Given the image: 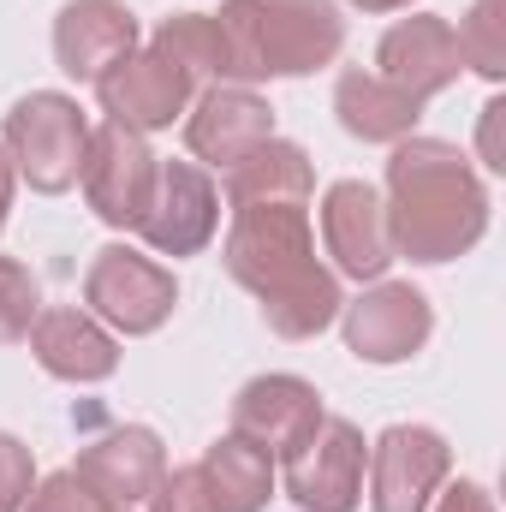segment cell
<instances>
[{
    "mask_svg": "<svg viewBox=\"0 0 506 512\" xmlns=\"http://www.w3.org/2000/svg\"><path fill=\"white\" fill-rule=\"evenodd\" d=\"M30 352H36V364H42L54 382H78V387L108 382V376L120 370V346H114V334H108L90 310H72V304L36 316V328H30Z\"/></svg>",
    "mask_w": 506,
    "mask_h": 512,
    "instance_id": "cell-17",
    "label": "cell"
},
{
    "mask_svg": "<svg viewBox=\"0 0 506 512\" xmlns=\"http://www.w3.org/2000/svg\"><path fill=\"white\" fill-rule=\"evenodd\" d=\"M173 304H179L173 268L131 245H102L84 274V310L114 334H155L173 316Z\"/></svg>",
    "mask_w": 506,
    "mask_h": 512,
    "instance_id": "cell-5",
    "label": "cell"
},
{
    "mask_svg": "<svg viewBox=\"0 0 506 512\" xmlns=\"http://www.w3.org/2000/svg\"><path fill=\"white\" fill-rule=\"evenodd\" d=\"M334 114H340V126L352 131V137H364V143H399V137H411L423 102L399 96L387 78L364 72V66H346L340 84H334Z\"/></svg>",
    "mask_w": 506,
    "mask_h": 512,
    "instance_id": "cell-20",
    "label": "cell"
},
{
    "mask_svg": "<svg viewBox=\"0 0 506 512\" xmlns=\"http://www.w3.org/2000/svg\"><path fill=\"white\" fill-rule=\"evenodd\" d=\"M459 60L471 72H483L489 84L506 78V18H501V0H471V12L459 18Z\"/></svg>",
    "mask_w": 506,
    "mask_h": 512,
    "instance_id": "cell-23",
    "label": "cell"
},
{
    "mask_svg": "<svg viewBox=\"0 0 506 512\" xmlns=\"http://www.w3.org/2000/svg\"><path fill=\"white\" fill-rule=\"evenodd\" d=\"M36 316H42V292H36V274H30L24 262L0 256V346H18V340H30Z\"/></svg>",
    "mask_w": 506,
    "mask_h": 512,
    "instance_id": "cell-24",
    "label": "cell"
},
{
    "mask_svg": "<svg viewBox=\"0 0 506 512\" xmlns=\"http://www.w3.org/2000/svg\"><path fill=\"white\" fill-rule=\"evenodd\" d=\"M435 512H495V495H489L483 483H453Z\"/></svg>",
    "mask_w": 506,
    "mask_h": 512,
    "instance_id": "cell-28",
    "label": "cell"
},
{
    "mask_svg": "<svg viewBox=\"0 0 506 512\" xmlns=\"http://www.w3.org/2000/svg\"><path fill=\"white\" fill-rule=\"evenodd\" d=\"M501 114H506V102L495 96V102L483 108V167H495V173L506 167V149H501Z\"/></svg>",
    "mask_w": 506,
    "mask_h": 512,
    "instance_id": "cell-29",
    "label": "cell"
},
{
    "mask_svg": "<svg viewBox=\"0 0 506 512\" xmlns=\"http://www.w3.org/2000/svg\"><path fill=\"white\" fill-rule=\"evenodd\" d=\"M227 274L262 298V316L280 340H310L340 322V280L316 262V233L304 203H251L233 209Z\"/></svg>",
    "mask_w": 506,
    "mask_h": 512,
    "instance_id": "cell-1",
    "label": "cell"
},
{
    "mask_svg": "<svg viewBox=\"0 0 506 512\" xmlns=\"http://www.w3.org/2000/svg\"><path fill=\"white\" fill-rule=\"evenodd\" d=\"M36 489V465H30V447L18 435H0V512H24Z\"/></svg>",
    "mask_w": 506,
    "mask_h": 512,
    "instance_id": "cell-27",
    "label": "cell"
},
{
    "mask_svg": "<svg viewBox=\"0 0 506 512\" xmlns=\"http://www.w3.org/2000/svg\"><path fill=\"white\" fill-rule=\"evenodd\" d=\"M340 322H346L352 358L364 364H405L435 334V310L411 280H376L358 304H340Z\"/></svg>",
    "mask_w": 506,
    "mask_h": 512,
    "instance_id": "cell-8",
    "label": "cell"
},
{
    "mask_svg": "<svg viewBox=\"0 0 506 512\" xmlns=\"http://www.w3.org/2000/svg\"><path fill=\"white\" fill-rule=\"evenodd\" d=\"M459 66H465V60H459V36H453V24L435 18V12L399 18L376 48V78H387V84H393L399 96H411V102L441 96V90L459 78Z\"/></svg>",
    "mask_w": 506,
    "mask_h": 512,
    "instance_id": "cell-13",
    "label": "cell"
},
{
    "mask_svg": "<svg viewBox=\"0 0 506 512\" xmlns=\"http://www.w3.org/2000/svg\"><path fill=\"white\" fill-rule=\"evenodd\" d=\"M387 233L393 256L453 262L489 233V191L477 167L441 137H399L387 161Z\"/></svg>",
    "mask_w": 506,
    "mask_h": 512,
    "instance_id": "cell-2",
    "label": "cell"
},
{
    "mask_svg": "<svg viewBox=\"0 0 506 512\" xmlns=\"http://www.w3.org/2000/svg\"><path fill=\"white\" fill-rule=\"evenodd\" d=\"M203 477H209V489L221 495L227 512H262L268 495H274V459L251 441H239V435H221L203 453Z\"/></svg>",
    "mask_w": 506,
    "mask_h": 512,
    "instance_id": "cell-21",
    "label": "cell"
},
{
    "mask_svg": "<svg viewBox=\"0 0 506 512\" xmlns=\"http://www.w3.org/2000/svg\"><path fill=\"white\" fill-rule=\"evenodd\" d=\"M149 507H155V512H227V507H221V495L209 489L203 465H185V471H161V483H155Z\"/></svg>",
    "mask_w": 506,
    "mask_h": 512,
    "instance_id": "cell-26",
    "label": "cell"
},
{
    "mask_svg": "<svg viewBox=\"0 0 506 512\" xmlns=\"http://www.w3.org/2000/svg\"><path fill=\"white\" fill-rule=\"evenodd\" d=\"M322 417V393L304 376H256L233 399V435L262 447L268 459H286Z\"/></svg>",
    "mask_w": 506,
    "mask_h": 512,
    "instance_id": "cell-14",
    "label": "cell"
},
{
    "mask_svg": "<svg viewBox=\"0 0 506 512\" xmlns=\"http://www.w3.org/2000/svg\"><path fill=\"white\" fill-rule=\"evenodd\" d=\"M364 471H370V512H429L453 471V453L429 423H393L376 435Z\"/></svg>",
    "mask_w": 506,
    "mask_h": 512,
    "instance_id": "cell-7",
    "label": "cell"
},
{
    "mask_svg": "<svg viewBox=\"0 0 506 512\" xmlns=\"http://www.w3.org/2000/svg\"><path fill=\"white\" fill-rule=\"evenodd\" d=\"M215 221H221V191L203 167L191 161H161L155 167V191H149V209L137 221L143 245L155 256H197L215 239Z\"/></svg>",
    "mask_w": 506,
    "mask_h": 512,
    "instance_id": "cell-9",
    "label": "cell"
},
{
    "mask_svg": "<svg viewBox=\"0 0 506 512\" xmlns=\"http://www.w3.org/2000/svg\"><path fill=\"white\" fill-rule=\"evenodd\" d=\"M155 155L143 143V131L126 126H102L90 131V149H84V197L90 209L108 221V227H137L143 209H149V191H155Z\"/></svg>",
    "mask_w": 506,
    "mask_h": 512,
    "instance_id": "cell-11",
    "label": "cell"
},
{
    "mask_svg": "<svg viewBox=\"0 0 506 512\" xmlns=\"http://www.w3.org/2000/svg\"><path fill=\"white\" fill-rule=\"evenodd\" d=\"M96 102H102L108 126L167 131L179 114H191L197 84H191L173 60H161L155 48H131L108 78H96Z\"/></svg>",
    "mask_w": 506,
    "mask_h": 512,
    "instance_id": "cell-10",
    "label": "cell"
},
{
    "mask_svg": "<svg viewBox=\"0 0 506 512\" xmlns=\"http://www.w3.org/2000/svg\"><path fill=\"white\" fill-rule=\"evenodd\" d=\"M322 245L340 274L352 280H381L393 262V233H387V203L364 179H334L322 191Z\"/></svg>",
    "mask_w": 506,
    "mask_h": 512,
    "instance_id": "cell-12",
    "label": "cell"
},
{
    "mask_svg": "<svg viewBox=\"0 0 506 512\" xmlns=\"http://www.w3.org/2000/svg\"><path fill=\"white\" fill-rule=\"evenodd\" d=\"M24 512H126V507L102 501V495H96L78 471H54L48 483H36V489H30Z\"/></svg>",
    "mask_w": 506,
    "mask_h": 512,
    "instance_id": "cell-25",
    "label": "cell"
},
{
    "mask_svg": "<svg viewBox=\"0 0 506 512\" xmlns=\"http://www.w3.org/2000/svg\"><path fill=\"white\" fill-rule=\"evenodd\" d=\"M149 48L161 60H173L191 84H203V78L227 84V48H221V24L209 12H173V18H161V30L149 36Z\"/></svg>",
    "mask_w": 506,
    "mask_h": 512,
    "instance_id": "cell-22",
    "label": "cell"
},
{
    "mask_svg": "<svg viewBox=\"0 0 506 512\" xmlns=\"http://www.w3.org/2000/svg\"><path fill=\"white\" fill-rule=\"evenodd\" d=\"M352 6H364V12H405L411 0H352Z\"/></svg>",
    "mask_w": 506,
    "mask_h": 512,
    "instance_id": "cell-31",
    "label": "cell"
},
{
    "mask_svg": "<svg viewBox=\"0 0 506 512\" xmlns=\"http://www.w3.org/2000/svg\"><path fill=\"white\" fill-rule=\"evenodd\" d=\"M0 149L12 161V173L42 191V197H60L78 185L84 173V149H90V120L72 96L60 90H30L12 102L6 131H0Z\"/></svg>",
    "mask_w": 506,
    "mask_h": 512,
    "instance_id": "cell-4",
    "label": "cell"
},
{
    "mask_svg": "<svg viewBox=\"0 0 506 512\" xmlns=\"http://www.w3.org/2000/svg\"><path fill=\"white\" fill-rule=\"evenodd\" d=\"M215 24L227 48V84L304 78L346 48V18L334 0H227Z\"/></svg>",
    "mask_w": 506,
    "mask_h": 512,
    "instance_id": "cell-3",
    "label": "cell"
},
{
    "mask_svg": "<svg viewBox=\"0 0 506 512\" xmlns=\"http://www.w3.org/2000/svg\"><path fill=\"white\" fill-rule=\"evenodd\" d=\"M316 191V173H310V155L286 137H268L256 143L245 161L227 167V203L233 209H251V203H310Z\"/></svg>",
    "mask_w": 506,
    "mask_h": 512,
    "instance_id": "cell-19",
    "label": "cell"
},
{
    "mask_svg": "<svg viewBox=\"0 0 506 512\" xmlns=\"http://www.w3.org/2000/svg\"><path fill=\"white\" fill-rule=\"evenodd\" d=\"M102 501L114 507H131V501H149L161 471H167V453H161V435L143 429V423H126V429H108L102 441H90L72 465Z\"/></svg>",
    "mask_w": 506,
    "mask_h": 512,
    "instance_id": "cell-18",
    "label": "cell"
},
{
    "mask_svg": "<svg viewBox=\"0 0 506 512\" xmlns=\"http://www.w3.org/2000/svg\"><path fill=\"white\" fill-rule=\"evenodd\" d=\"M268 137H274V108L256 96L251 84H209L191 102V120H185L191 155H203L209 167L245 161L256 143H268Z\"/></svg>",
    "mask_w": 506,
    "mask_h": 512,
    "instance_id": "cell-16",
    "label": "cell"
},
{
    "mask_svg": "<svg viewBox=\"0 0 506 512\" xmlns=\"http://www.w3.org/2000/svg\"><path fill=\"white\" fill-rule=\"evenodd\" d=\"M137 48V12L120 0H66L54 18V60L66 78L96 84Z\"/></svg>",
    "mask_w": 506,
    "mask_h": 512,
    "instance_id": "cell-15",
    "label": "cell"
},
{
    "mask_svg": "<svg viewBox=\"0 0 506 512\" xmlns=\"http://www.w3.org/2000/svg\"><path fill=\"white\" fill-rule=\"evenodd\" d=\"M12 161H6V149H0V227H6V209H12Z\"/></svg>",
    "mask_w": 506,
    "mask_h": 512,
    "instance_id": "cell-30",
    "label": "cell"
},
{
    "mask_svg": "<svg viewBox=\"0 0 506 512\" xmlns=\"http://www.w3.org/2000/svg\"><path fill=\"white\" fill-rule=\"evenodd\" d=\"M364 465H370V447H364L358 423L322 417V423L280 459V489L310 512H358Z\"/></svg>",
    "mask_w": 506,
    "mask_h": 512,
    "instance_id": "cell-6",
    "label": "cell"
}]
</instances>
